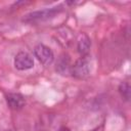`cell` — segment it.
Masks as SVG:
<instances>
[{
	"label": "cell",
	"instance_id": "6da1fadb",
	"mask_svg": "<svg viewBox=\"0 0 131 131\" xmlns=\"http://www.w3.org/2000/svg\"><path fill=\"white\" fill-rule=\"evenodd\" d=\"M61 11H62V6L61 5L54 6V7H51V8H45V9H41V10L32 11V12H30V13H28L24 16L23 21L27 23V24L43 23V21H46L48 19L53 18L54 16H56Z\"/></svg>",
	"mask_w": 131,
	"mask_h": 131
},
{
	"label": "cell",
	"instance_id": "7a4b0ae2",
	"mask_svg": "<svg viewBox=\"0 0 131 131\" xmlns=\"http://www.w3.org/2000/svg\"><path fill=\"white\" fill-rule=\"evenodd\" d=\"M91 71V66H90V59L88 56H82L72 66L71 69V74L78 78V79H85L86 77L89 76Z\"/></svg>",
	"mask_w": 131,
	"mask_h": 131
},
{
	"label": "cell",
	"instance_id": "3957f363",
	"mask_svg": "<svg viewBox=\"0 0 131 131\" xmlns=\"http://www.w3.org/2000/svg\"><path fill=\"white\" fill-rule=\"evenodd\" d=\"M34 54L37 59L44 66H49L54 60V54L52 50L44 44H38L34 48Z\"/></svg>",
	"mask_w": 131,
	"mask_h": 131
},
{
	"label": "cell",
	"instance_id": "277c9868",
	"mask_svg": "<svg viewBox=\"0 0 131 131\" xmlns=\"http://www.w3.org/2000/svg\"><path fill=\"white\" fill-rule=\"evenodd\" d=\"M14 67L18 71H27L34 67L33 57L26 51H19L14 57Z\"/></svg>",
	"mask_w": 131,
	"mask_h": 131
},
{
	"label": "cell",
	"instance_id": "5b68a950",
	"mask_svg": "<svg viewBox=\"0 0 131 131\" xmlns=\"http://www.w3.org/2000/svg\"><path fill=\"white\" fill-rule=\"evenodd\" d=\"M5 98H6L7 105L14 111H18L23 108L26 103L25 97L20 93H8L6 94Z\"/></svg>",
	"mask_w": 131,
	"mask_h": 131
},
{
	"label": "cell",
	"instance_id": "8992f818",
	"mask_svg": "<svg viewBox=\"0 0 131 131\" xmlns=\"http://www.w3.org/2000/svg\"><path fill=\"white\" fill-rule=\"evenodd\" d=\"M56 71L60 74V75H68V74H71V69H72V66H71V58H70V55L67 54V53H62L57 61H56Z\"/></svg>",
	"mask_w": 131,
	"mask_h": 131
},
{
	"label": "cell",
	"instance_id": "52a82bcc",
	"mask_svg": "<svg viewBox=\"0 0 131 131\" xmlns=\"http://www.w3.org/2000/svg\"><path fill=\"white\" fill-rule=\"evenodd\" d=\"M90 46H91V40H90V38L86 34L80 35L79 40H78V44H77L78 52L82 56H85L88 53V51L90 49Z\"/></svg>",
	"mask_w": 131,
	"mask_h": 131
},
{
	"label": "cell",
	"instance_id": "ba28073f",
	"mask_svg": "<svg viewBox=\"0 0 131 131\" xmlns=\"http://www.w3.org/2000/svg\"><path fill=\"white\" fill-rule=\"evenodd\" d=\"M119 92H120L121 96H122L126 101H129L131 88H130V85H129L128 82H123V83L120 84V86H119Z\"/></svg>",
	"mask_w": 131,
	"mask_h": 131
},
{
	"label": "cell",
	"instance_id": "9c48e42d",
	"mask_svg": "<svg viewBox=\"0 0 131 131\" xmlns=\"http://www.w3.org/2000/svg\"><path fill=\"white\" fill-rule=\"evenodd\" d=\"M58 131H72V130L69 129L68 127H60V128L58 129Z\"/></svg>",
	"mask_w": 131,
	"mask_h": 131
}]
</instances>
